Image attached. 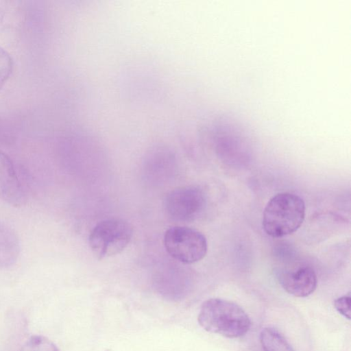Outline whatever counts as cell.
<instances>
[{"label":"cell","mask_w":351,"mask_h":351,"mask_svg":"<svg viewBox=\"0 0 351 351\" xmlns=\"http://www.w3.org/2000/svg\"><path fill=\"white\" fill-rule=\"evenodd\" d=\"M260 342L264 351H294L285 337L273 328L262 329Z\"/></svg>","instance_id":"obj_9"},{"label":"cell","mask_w":351,"mask_h":351,"mask_svg":"<svg viewBox=\"0 0 351 351\" xmlns=\"http://www.w3.org/2000/svg\"><path fill=\"white\" fill-rule=\"evenodd\" d=\"M278 278L285 291L299 298L307 297L312 294L317 285L315 270L306 264L280 269L278 274Z\"/></svg>","instance_id":"obj_7"},{"label":"cell","mask_w":351,"mask_h":351,"mask_svg":"<svg viewBox=\"0 0 351 351\" xmlns=\"http://www.w3.org/2000/svg\"><path fill=\"white\" fill-rule=\"evenodd\" d=\"M21 351H60L56 344L43 335H32L23 345Z\"/></svg>","instance_id":"obj_10"},{"label":"cell","mask_w":351,"mask_h":351,"mask_svg":"<svg viewBox=\"0 0 351 351\" xmlns=\"http://www.w3.org/2000/svg\"><path fill=\"white\" fill-rule=\"evenodd\" d=\"M21 253L19 238L15 230L0 220V269L14 265Z\"/></svg>","instance_id":"obj_8"},{"label":"cell","mask_w":351,"mask_h":351,"mask_svg":"<svg viewBox=\"0 0 351 351\" xmlns=\"http://www.w3.org/2000/svg\"><path fill=\"white\" fill-rule=\"evenodd\" d=\"M350 294L339 297L334 301V306L337 311L348 319H350Z\"/></svg>","instance_id":"obj_12"},{"label":"cell","mask_w":351,"mask_h":351,"mask_svg":"<svg viewBox=\"0 0 351 351\" xmlns=\"http://www.w3.org/2000/svg\"><path fill=\"white\" fill-rule=\"evenodd\" d=\"M164 244L172 258L184 264L201 261L208 249L206 239L202 232L180 226L171 227L166 231Z\"/></svg>","instance_id":"obj_4"},{"label":"cell","mask_w":351,"mask_h":351,"mask_svg":"<svg viewBox=\"0 0 351 351\" xmlns=\"http://www.w3.org/2000/svg\"><path fill=\"white\" fill-rule=\"evenodd\" d=\"M197 321L205 330L228 338L241 337L251 326L250 317L240 306L221 298H210L204 301L200 307Z\"/></svg>","instance_id":"obj_1"},{"label":"cell","mask_w":351,"mask_h":351,"mask_svg":"<svg viewBox=\"0 0 351 351\" xmlns=\"http://www.w3.org/2000/svg\"><path fill=\"white\" fill-rule=\"evenodd\" d=\"M207 205L205 191L198 186H180L171 191L165 200V208L173 220L189 222L198 219Z\"/></svg>","instance_id":"obj_5"},{"label":"cell","mask_w":351,"mask_h":351,"mask_svg":"<svg viewBox=\"0 0 351 351\" xmlns=\"http://www.w3.org/2000/svg\"><path fill=\"white\" fill-rule=\"evenodd\" d=\"M305 204L298 195L283 192L273 196L266 204L262 225L265 233L274 238L289 235L302 224Z\"/></svg>","instance_id":"obj_2"},{"label":"cell","mask_w":351,"mask_h":351,"mask_svg":"<svg viewBox=\"0 0 351 351\" xmlns=\"http://www.w3.org/2000/svg\"><path fill=\"white\" fill-rule=\"evenodd\" d=\"M132 235L133 228L129 222L120 218H110L94 226L88 242L93 254L101 259L122 252Z\"/></svg>","instance_id":"obj_3"},{"label":"cell","mask_w":351,"mask_h":351,"mask_svg":"<svg viewBox=\"0 0 351 351\" xmlns=\"http://www.w3.org/2000/svg\"><path fill=\"white\" fill-rule=\"evenodd\" d=\"M0 199L10 206L21 207L27 195L10 157L0 150Z\"/></svg>","instance_id":"obj_6"},{"label":"cell","mask_w":351,"mask_h":351,"mask_svg":"<svg viewBox=\"0 0 351 351\" xmlns=\"http://www.w3.org/2000/svg\"><path fill=\"white\" fill-rule=\"evenodd\" d=\"M13 69V60L10 53L0 47V90L9 79Z\"/></svg>","instance_id":"obj_11"}]
</instances>
